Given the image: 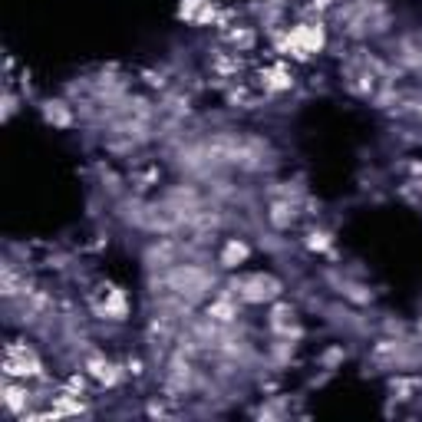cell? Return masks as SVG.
Listing matches in <instances>:
<instances>
[{"mask_svg": "<svg viewBox=\"0 0 422 422\" xmlns=\"http://www.w3.org/2000/svg\"><path fill=\"white\" fill-rule=\"evenodd\" d=\"M7 373L11 376H27V373H40V363L33 360L30 350H23V347H11L7 353Z\"/></svg>", "mask_w": 422, "mask_h": 422, "instance_id": "obj_1", "label": "cell"}]
</instances>
